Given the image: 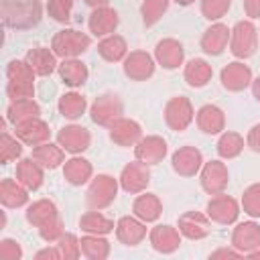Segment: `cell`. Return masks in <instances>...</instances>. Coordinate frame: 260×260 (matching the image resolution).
Returning <instances> with one entry per match:
<instances>
[{
  "mask_svg": "<svg viewBox=\"0 0 260 260\" xmlns=\"http://www.w3.org/2000/svg\"><path fill=\"white\" fill-rule=\"evenodd\" d=\"M244 12L250 20L260 18V0H244Z\"/></svg>",
  "mask_w": 260,
  "mask_h": 260,
  "instance_id": "50",
  "label": "cell"
},
{
  "mask_svg": "<svg viewBox=\"0 0 260 260\" xmlns=\"http://www.w3.org/2000/svg\"><path fill=\"white\" fill-rule=\"evenodd\" d=\"M154 61L165 69H177L185 61V49L177 39H162L154 47Z\"/></svg>",
  "mask_w": 260,
  "mask_h": 260,
  "instance_id": "21",
  "label": "cell"
},
{
  "mask_svg": "<svg viewBox=\"0 0 260 260\" xmlns=\"http://www.w3.org/2000/svg\"><path fill=\"white\" fill-rule=\"evenodd\" d=\"M79 242H81V256L89 260H106L110 256V242L104 236L85 234Z\"/></svg>",
  "mask_w": 260,
  "mask_h": 260,
  "instance_id": "39",
  "label": "cell"
},
{
  "mask_svg": "<svg viewBox=\"0 0 260 260\" xmlns=\"http://www.w3.org/2000/svg\"><path fill=\"white\" fill-rule=\"evenodd\" d=\"M57 142L65 148V152H69V154H81L83 150L89 148V144H91V134H89V130L83 128V126L69 124V126H63V128L57 132Z\"/></svg>",
  "mask_w": 260,
  "mask_h": 260,
  "instance_id": "14",
  "label": "cell"
},
{
  "mask_svg": "<svg viewBox=\"0 0 260 260\" xmlns=\"http://www.w3.org/2000/svg\"><path fill=\"white\" fill-rule=\"evenodd\" d=\"M91 45V39L75 28H63L59 30L53 41H51V49L57 57L61 59H75L79 55H83Z\"/></svg>",
  "mask_w": 260,
  "mask_h": 260,
  "instance_id": "4",
  "label": "cell"
},
{
  "mask_svg": "<svg viewBox=\"0 0 260 260\" xmlns=\"http://www.w3.org/2000/svg\"><path fill=\"white\" fill-rule=\"evenodd\" d=\"M150 246L160 254H173L181 246V232L173 225H154L148 232Z\"/></svg>",
  "mask_w": 260,
  "mask_h": 260,
  "instance_id": "24",
  "label": "cell"
},
{
  "mask_svg": "<svg viewBox=\"0 0 260 260\" xmlns=\"http://www.w3.org/2000/svg\"><path fill=\"white\" fill-rule=\"evenodd\" d=\"M242 207L250 217H260V183L246 187L242 195Z\"/></svg>",
  "mask_w": 260,
  "mask_h": 260,
  "instance_id": "45",
  "label": "cell"
},
{
  "mask_svg": "<svg viewBox=\"0 0 260 260\" xmlns=\"http://www.w3.org/2000/svg\"><path fill=\"white\" fill-rule=\"evenodd\" d=\"M154 57L146 51H130L124 59V75L132 81H146L154 75Z\"/></svg>",
  "mask_w": 260,
  "mask_h": 260,
  "instance_id": "11",
  "label": "cell"
},
{
  "mask_svg": "<svg viewBox=\"0 0 260 260\" xmlns=\"http://www.w3.org/2000/svg\"><path fill=\"white\" fill-rule=\"evenodd\" d=\"M195 122L199 126L201 132L205 134H221L225 128V116L223 110L215 104H205L197 110L195 114Z\"/></svg>",
  "mask_w": 260,
  "mask_h": 260,
  "instance_id": "25",
  "label": "cell"
},
{
  "mask_svg": "<svg viewBox=\"0 0 260 260\" xmlns=\"http://www.w3.org/2000/svg\"><path fill=\"white\" fill-rule=\"evenodd\" d=\"M258 37H260V30H258Z\"/></svg>",
  "mask_w": 260,
  "mask_h": 260,
  "instance_id": "57",
  "label": "cell"
},
{
  "mask_svg": "<svg viewBox=\"0 0 260 260\" xmlns=\"http://www.w3.org/2000/svg\"><path fill=\"white\" fill-rule=\"evenodd\" d=\"M24 217H26V221H28L30 225H35V228L39 230V228H43V225H47V223L59 219L61 215H59L57 205H55L51 199H39V201L30 203V205L26 207Z\"/></svg>",
  "mask_w": 260,
  "mask_h": 260,
  "instance_id": "28",
  "label": "cell"
},
{
  "mask_svg": "<svg viewBox=\"0 0 260 260\" xmlns=\"http://www.w3.org/2000/svg\"><path fill=\"white\" fill-rule=\"evenodd\" d=\"M142 138V126L132 118H118L110 126V140L118 146H136V142Z\"/></svg>",
  "mask_w": 260,
  "mask_h": 260,
  "instance_id": "16",
  "label": "cell"
},
{
  "mask_svg": "<svg viewBox=\"0 0 260 260\" xmlns=\"http://www.w3.org/2000/svg\"><path fill=\"white\" fill-rule=\"evenodd\" d=\"M230 6H232V0H201V14L207 20L215 22L228 14Z\"/></svg>",
  "mask_w": 260,
  "mask_h": 260,
  "instance_id": "44",
  "label": "cell"
},
{
  "mask_svg": "<svg viewBox=\"0 0 260 260\" xmlns=\"http://www.w3.org/2000/svg\"><path fill=\"white\" fill-rule=\"evenodd\" d=\"M258 28L252 20H238L232 26L230 35V51L236 59H248L258 49Z\"/></svg>",
  "mask_w": 260,
  "mask_h": 260,
  "instance_id": "3",
  "label": "cell"
},
{
  "mask_svg": "<svg viewBox=\"0 0 260 260\" xmlns=\"http://www.w3.org/2000/svg\"><path fill=\"white\" fill-rule=\"evenodd\" d=\"M132 211H134V215H136L138 219H142V221H146V223H152V221H156V219L160 217V213H162V201L158 199L156 193H144V191H142V193L134 199Z\"/></svg>",
  "mask_w": 260,
  "mask_h": 260,
  "instance_id": "30",
  "label": "cell"
},
{
  "mask_svg": "<svg viewBox=\"0 0 260 260\" xmlns=\"http://www.w3.org/2000/svg\"><path fill=\"white\" fill-rule=\"evenodd\" d=\"M0 203L8 209L24 207L28 203V189L18 179H2L0 181Z\"/></svg>",
  "mask_w": 260,
  "mask_h": 260,
  "instance_id": "27",
  "label": "cell"
},
{
  "mask_svg": "<svg viewBox=\"0 0 260 260\" xmlns=\"http://www.w3.org/2000/svg\"><path fill=\"white\" fill-rule=\"evenodd\" d=\"M98 53L104 61L108 63H118V61H124L126 55H128V45H126V39L120 37V35H108L104 37L100 43H98Z\"/></svg>",
  "mask_w": 260,
  "mask_h": 260,
  "instance_id": "34",
  "label": "cell"
},
{
  "mask_svg": "<svg viewBox=\"0 0 260 260\" xmlns=\"http://www.w3.org/2000/svg\"><path fill=\"white\" fill-rule=\"evenodd\" d=\"M118 22H120V16L114 8L110 6H102V8H93L89 18H87V26H89V32L93 37H108V35H114V30L118 28Z\"/></svg>",
  "mask_w": 260,
  "mask_h": 260,
  "instance_id": "19",
  "label": "cell"
},
{
  "mask_svg": "<svg viewBox=\"0 0 260 260\" xmlns=\"http://www.w3.org/2000/svg\"><path fill=\"white\" fill-rule=\"evenodd\" d=\"M250 87H252V93H254V98L260 102V77H256V79H252V83H250Z\"/></svg>",
  "mask_w": 260,
  "mask_h": 260,
  "instance_id": "53",
  "label": "cell"
},
{
  "mask_svg": "<svg viewBox=\"0 0 260 260\" xmlns=\"http://www.w3.org/2000/svg\"><path fill=\"white\" fill-rule=\"evenodd\" d=\"M124 114V104L120 100L118 93H102L93 100V104L89 106V116L98 126H112L118 118H122Z\"/></svg>",
  "mask_w": 260,
  "mask_h": 260,
  "instance_id": "5",
  "label": "cell"
},
{
  "mask_svg": "<svg viewBox=\"0 0 260 260\" xmlns=\"http://www.w3.org/2000/svg\"><path fill=\"white\" fill-rule=\"evenodd\" d=\"M173 171L181 177H195L203 167V154L195 146H181L171 156Z\"/></svg>",
  "mask_w": 260,
  "mask_h": 260,
  "instance_id": "12",
  "label": "cell"
},
{
  "mask_svg": "<svg viewBox=\"0 0 260 260\" xmlns=\"http://www.w3.org/2000/svg\"><path fill=\"white\" fill-rule=\"evenodd\" d=\"M73 12V0H49L47 2V14L61 24H69Z\"/></svg>",
  "mask_w": 260,
  "mask_h": 260,
  "instance_id": "43",
  "label": "cell"
},
{
  "mask_svg": "<svg viewBox=\"0 0 260 260\" xmlns=\"http://www.w3.org/2000/svg\"><path fill=\"white\" fill-rule=\"evenodd\" d=\"M246 146L254 152H260V124H254L250 130H248V136H246Z\"/></svg>",
  "mask_w": 260,
  "mask_h": 260,
  "instance_id": "49",
  "label": "cell"
},
{
  "mask_svg": "<svg viewBox=\"0 0 260 260\" xmlns=\"http://www.w3.org/2000/svg\"><path fill=\"white\" fill-rule=\"evenodd\" d=\"M57 71H59L61 81H63L65 85H69V87H79V85H83V83L87 81V77H89L87 65H85L83 61H79L77 57H75V59H63V61L59 63Z\"/></svg>",
  "mask_w": 260,
  "mask_h": 260,
  "instance_id": "32",
  "label": "cell"
},
{
  "mask_svg": "<svg viewBox=\"0 0 260 260\" xmlns=\"http://www.w3.org/2000/svg\"><path fill=\"white\" fill-rule=\"evenodd\" d=\"M246 256H248V258H260V248H256V250H252V252H248Z\"/></svg>",
  "mask_w": 260,
  "mask_h": 260,
  "instance_id": "55",
  "label": "cell"
},
{
  "mask_svg": "<svg viewBox=\"0 0 260 260\" xmlns=\"http://www.w3.org/2000/svg\"><path fill=\"white\" fill-rule=\"evenodd\" d=\"M230 35H232V28H228V24L213 22L209 28H205V32L201 37V49H203V53H207L211 57L221 55L225 51L228 43H230Z\"/></svg>",
  "mask_w": 260,
  "mask_h": 260,
  "instance_id": "20",
  "label": "cell"
},
{
  "mask_svg": "<svg viewBox=\"0 0 260 260\" xmlns=\"http://www.w3.org/2000/svg\"><path fill=\"white\" fill-rule=\"evenodd\" d=\"M120 187L130 193V195H138L142 191H146L148 183H150V171H148V165L142 162V160H132L128 162L122 173H120Z\"/></svg>",
  "mask_w": 260,
  "mask_h": 260,
  "instance_id": "8",
  "label": "cell"
},
{
  "mask_svg": "<svg viewBox=\"0 0 260 260\" xmlns=\"http://www.w3.org/2000/svg\"><path fill=\"white\" fill-rule=\"evenodd\" d=\"M118 183L114 177L110 175H98L91 179L87 193H85V201L89 209H106L108 205L114 203L116 193H118Z\"/></svg>",
  "mask_w": 260,
  "mask_h": 260,
  "instance_id": "6",
  "label": "cell"
},
{
  "mask_svg": "<svg viewBox=\"0 0 260 260\" xmlns=\"http://www.w3.org/2000/svg\"><path fill=\"white\" fill-rule=\"evenodd\" d=\"M35 258H37V260H43V258L59 260V258H63V256H61V250H59V246H57V248H43V250H39V252L35 254Z\"/></svg>",
  "mask_w": 260,
  "mask_h": 260,
  "instance_id": "52",
  "label": "cell"
},
{
  "mask_svg": "<svg viewBox=\"0 0 260 260\" xmlns=\"http://www.w3.org/2000/svg\"><path fill=\"white\" fill-rule=\"evenodd\" d=\"M207 215L211 221L221 225L236 223L240 217V203L225 193H217L207 201Z\"/></svg>",
  "mask_w": 260,
  "mask_h": 260,
  "instance_id": "9",
  "label": "cell"
},
{
  "mask_svg": "<svg viewBox=\"0 0 260 260\" xmlns=\"http://www.w3.org/2000/svg\"><path fill=\"white\" fill-rule=\"evenodd\" d=\"M65 234V228H63V219H55L43 228H39V236L45 240V242H57L61 236Z\"/></svg>",
  "mask_w": 260,
  "mask_h": 260,
  "instance_id": "47",
  "label": "cell"
},
{
  "mask_svg": "<svg viewBox=\"0 0 260 260\" xmlns=\"http://www.w3.org/2000/svg\"><path fill=\"white\" fill-rule=\"evenodd\" d=\"M57 108H59V114L67 120H77L83 116L85 108H87V100L77 93V91H67L59 98L57 102Z\"/></svg>",
  "mask_w": 260,
  "mask_h": 260,
  "instance_id": "38",
  "label": "cell"
},
{
  "mask_svg": "<svg viewBox=\"0 0 260 260\" xmlns=\"http://www.w3.org/2000/svg\"><path fill=\"white\" fill-rule=\"evenodd\" d=\"M91 173H93L91 162L87 158H83V156H77V154H73V158L65 160V165H63V177H65V181L69 185H75V187L85 185L91 179Z\"/></svg>",
  "mask_w": 260,
  "mask_h": 260,
  "instance_id": "33",
  "label": "cell"
},
{
  "mask_svg": "<svg viewBox=\"0 0 260 260\" xmlns=\"http://www.w3.org/2000/svg\"><path fill=\"white\" fill-rule=\"evenodd\" d=\"M246 142L242 138V134L238 132H221L219 134V140H217V154L221 158H236L242 154Z\"/></svg>",
  "mask_w": 260,
  "mask_h": 260,
  "instance_id": "40",
  "label": "cell"
},
{
  "mask_svg": "<svg viewBox=\"0 0 260 260\" xmlns=\"http://www.w3.org/2000/svg\"><path fill=\"white\" fill-rule=\"evenodd\" d=\"M20 154H22V140L4 130L0 136V162L8 165V162L20 158Z\"/></svg>",
  "mask_w": 260,
  "mask_h": 260,
  "instance_id": "41",
  "label": "cell"
},
{
  "mask_svg": "<svg viewBox=\"0 0 260 260\" xmlns=\"http://www.w3.org/2000/svg\"><path fill=\"white\" fill-rule=\"evenodd\" d=\"M232 246L240 250L244 256L256 248H260V225L256 221H242L232 232Z\"/></svg>",
  "mask_w": 260,
  "mask_h": 260,
  "instance_id": "23",
  "label": "cell"
},
{
  "mask_svg": "<svg viewBox=\"0 0 260 260\" xmlns=\"http://www.w3.org/2000/svg\"><path fill=\"white\" fill-rule=\"evenodd\" d=\"M24 59L30 65V69L35 71V75H39V77H47L59 67L57 55L53 53V49H47V47H32Z\"/></svg>",
  "mask_w": 260,
  "mask_h": 260,
  "instance_id": "26",
  "label": "cell"
},
{
  "mask_svg": "<svg viewBox=\"0 0 260 260\" xmlns=\"http://www.w3.org/2000/svg\"><path fill=\"white\" fill-rule=\"evenodd\" d=\"M43 169H49V171H53V169H57V167H61L63 162H65V148L57 142V144H53V142H43V144H37L35 148H32V154H30Z\"/></svg>",
  "mask_w": 260,
  "mask_h": 260,
  "instance_id": "31",
  "label": "cell"
},
{
  "mask_svg": "<svg viewBox=\"0 0 260 260\" xmlns=\"http://www.w3.org/2000/svg\"><path fill=\"white\" fill-rule=\"evenodd\" d=\"M195 120V110L189 98L185 95H175L167 102L165 106V122L171 130L175 132H183L191 126V122Z\"/></svg>",
  "mask_w": 260,
  "mask_h": 260,
  "instance_id": "7",
  "label": "cell"
},
{
  "mask_svg": "<svg viewBox=\"0 0 260 260\" xmlns=\"http://www.w3.org/2000/svg\"><path fill=\"white\" fill-rule=\"evenodd\" d=\"M185 81L191 85V87H205L209 81H211V75H213V69L211 65L205 61V59H191L187 65H185Z\"/></svg>",
  "mask_w": 260,
  "mask_h": 260,
  "instance_id": "36",
  "label": "cell"
},
{
  "mask_svg": "<svg viewBox=\"0 0 260 260\" xmlns=\"http://www.w3.org/2000/svg\"><path fill=\"white\" fill-rule=\"evenodd\" d=\"M16 179L28 189V191H37L43 187V181H45V173H43V167L32 158H20L16 162Z\"/></svg>",
  "mask_w": 260,
  "mask_h": 260,
  "instance_id": "29",
  "label": "cell"
},
{
  "mask_svg": "<svg viewBox=\"0 0 260 260\" xmlns=\"http://www.w3.org/2000/svg\"><path fill=\"white\" fill-rule=\"evenodd\" d=\"M87 6H91V8H102V6H108V2L110 0H83Z\"/></svg>",
  "mask_w": 260,
  "mask_h": 260,
  "instance_id": "54",
  "label": "cell"
},
{
  "mask_svg": "<svg viewBox=\"0 0 260 260\" xmlns=\"http://www.w3.org/2000/svg\"><path fill=\"white\" fill-rule=\"evenodd\" d=\"M6 95L10 102L35 95V71L26 59H12L6 65Z\"/></svg>",
  "mask_w": 260,
  "mask_h": 260,
  "instance_id": "2",
  "label": "cell"
},
{
  "mask_svg": "<svg viewBox=\"0 0 260 260\" xmlns=\"http://www.w3.org/2000/svg\"><path fill=\"white\" fill-rule=\"evenodd\" d=\"M116 238L124 246H138L146 238V221L138 219L136 215H124L116 221Z\"/></svg>",
  "mask_w": 260,
  "mask_h": 260,
  "instance_id": "22",
  "label": "cell"
},
{
  "mask_svg": "<svg viewBox=\"0 0 260 260\" xmlns=\"http://www.w3.org/2000/svg\"><path fill=\"white\" fill-rule=\"evenodd\" d=\"M0 258L2 260H20L22 258V248L16 240L4 238L0 242Z\"/></svg>",
  "mask_w": 260,
  "mask_h": 260,
  "instance_id": "48",
  "label": "cell"
},
{
  "mask_svg": "<svg viewBox=\"0 0 260 260\" xmlns=\"http://www.w3.org/2000/svg\"><path fill=\"white\" fill-rule=\"evenodd\" d=\"M134 156L138 160L146 162L148 167L150 165H158L167 156V142L156 134L142 136L134 146Z\"/></svg>",
  "mask_w": 260,
  "mask_h": 260,
  "instance_id": "18",
  "label": "cell"
},
{
  "mask_svg": "<svg viewBox=\"0 0 260 260\" xmlns=\"http://www.w3.org/2000/svg\"><path fill=\"white\" fill-rule=\"evenodd\" d=\"M14 136H18L24 144L37 146V144H43L51 138V128L45 120H41V116H37V118H28V120L16 124Z\"/></svg>",
  "mask_w": 260,
  "mask_h": 260,
  "instance_id": "15",
  "label": "cell"
},
{
  "mask_svg": "<svg viewBox=\"0 0 260 260\" xmlns=\"http://www.w3.org/2000/svg\"><path fill=\"white\" fill-rule=\"evenodd\" d=\"M37 116H41V106L32 98L14 100V102H10V106L6 110V120L12 122L14 126L28 120V118H37Z\"/></svg>",
  "mask_w": 260,
  "mask_h": 260,
  "instance_id": "37",
  "label": "cell"
},
{
  "mask_svg": "<svg viewBox=\"0 0 260 260\" xmlns=\"http://www.w3.org/2000/svg\"><path fill=\"white\" fill-rule=\"evenodd\" d=\"M175 2H177L179 6H189V4H193L195 0H175Z\"/></svg>",
  "mask_w": 260,
  "mask_h": 260,
  "instance_id": "56",
  "label": "cell"
},
{
  "mask_svg": "<svg viewBox=\"0 0 260 260\" xmlns=\"http://www.w3.org/2000/svg\"><path fill=\"white\" fill-rule=\"evenodd\" d=\"M0 16L8 28L26 30L41 22L43 4L41 0H0Z\"/></svg>",
  "mask_w": 260,
  "mask_h": 260,
  "instance_id": "1",
  "label": "cell"
},
{
  "mask_svg": "<svg viewBox=\"0 0 260 260\" xmlns=\"http://www.w3.org/2000/svg\"><path fill=\"white\" fill-rule=\"evenodd\" d=\"M240 256H244V254L240 250H236L234 246L232 248H219V250L209 254V258H240Z\"/></svg>",
  "mask_w": 260,
  "mask_h": 260,
  "instance_id": "51",
  "label": "cell"
},
{
  "mask_svg": "<svg viewBox=\"0 0 260 260\" xmlns=\"http://www.w3.org/2000/svg\"><path fill=\"white\" fill-rule=\"evenodd\" d=\"M79 228L81 232L85 234H95V236H108L116 230L114 221L104 215L100 209H91V211H85L81 217H79Z\"/></svg>",
  "mask_w": 260,
  "mask_h": 260,
  "instance_id": "35",
  "label": "cell"
},
{
  "mask_svg": "<svg viewBox=\"0 0 260 260\" xmlns=\"http://www.w3.org/2000/svg\"><path fill=\"white\" fill-rule=\"evenodd\" d=\"M169 2L171 0H144L142 6H140V14H142L144 26L156 24L162 18V14L169 10Z\"/></svg>",
  "mask_w": 260,
  "mask_h": 260,
  "instance_id": "42",
  "label": "cell"
},
{
  "mask_svg": "<svg viewBox=\"0 0 260 260\" xmlns=\"http://www.w3.org/2000/svg\"><path fill=\"white\" fill-rule=\"evenodd\" d=\"M177 228L181 236L187 240H203L211 232V219L207 213H201V211H185L179 217Z\"/></svg>",
  "mask_w": 260,
  "mask_h": 260,
  "instance_id": "13",
  "label": "cell"
},
{
  "mask_svg": "<svg viewBox=\"0 0 260 260\" xmlns=\"http://www.w3.org/2000/svg\"><path fill=\"white\" fill-rule=\"evenodd\" d=\"M219 79L228 91H242L252 83V69L242 61H234L221 69Z\"/></svg>",
  "mask_w": 260,
  "mask_h": 260,
  "instance_id": "17",
  "label": "cell"
},
{
  "mask_svg": "<svg viewBox=\"0 0 260 260\" xmlns=\"http://www.w3.org/2000/svg\"><path fill=\"white\" fill-rule=\"evenodd\" d=\"M199 181H201V187L205 193L217 195V193H223V189L228 187L230 171L221 160H209V162H203Z\"/></svg>",
  "mask_w": 260,
  "mask_h": 260,
  "instance_id": "10",
  "label": "cell"
},
{
  "mask_svg": "<svg viewBox=\"0 0 260 260\" xmlns=\"http://www.w3.org/2000/svg\"><path fill=\"white\" fill-rule=\"evenodd\" d=\"M57 246H59L61 256H63L65 260H75V258L81 256V242L77 240L75 234H67V232H65V234L57 240Z\"/></svg>",
  "mask_w": 260,
  "mask_h": 260,
  "instance_id": "46",
  "label": "cell"
}]
</instances>
